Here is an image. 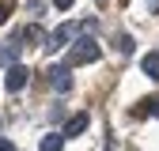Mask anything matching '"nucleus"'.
<instances>
[{
    "label": "nucleus",
    "instance_id": "1",
    "mask_svg": "<svg viewBox=\"0 0 159 151\" xmlns=\"http://www.w3.org/2000/svg\"><path fill=\"white\" fill-rule=\"evenodd\" d=\"M91 61H98V42L95 38H76L68 45V64L80 68V64H91Z\"/></svg>",
    "mask_w": 159,
    "mask_h": 151
},
{
    "label": "nucleus",
    "instance_id": "2",
    "mask_svg": "<svg viewBox=\"0 0 159 151\" xmlns=\"http://www.w3.org/2000/svg\"><path fill=\"white\" fill-rule=\"evenodd\" d=\"M95 23H91V19H84V23H65V27H57L53 34H49V45L46 49H65V45H72L76 42V34L80 30H91Z\"/></svg>",
    "mask_w": 159,
    "mask_h": 151
},
{
    "label": "nucleus",
    "instance_id": "3",
    "mask_svg": "<svg viewBox=\"0 0 159 151\" xmlns=\"http://www.w3.org/2000/svg\"><path fill=\"white\" fill-rule=\"evenodd\" d=\"M27 80H30V72H27L23 64H8V72H4V87H8L11 94H15V91H23Z\"/></svg>",
    "mask_w": 159,
    "mask_h": 151
},
{
    "label": "nucleus",
    "instance_id": "4",
    "mask_svg": "<svg viewBox=\"0 0 159 151\" xmlns=\"http://www.w3.org/2000/svg\"><path fill=\"white\" fill-rule=\"evenodd\" d=\"M68 68H72V64H57V68L49 72V83H53L57 91H72V76H68Z\"/></svg>",
    "mask_w": 159,
    "mask_h": 151
},
{
    "label": "nucleus",
    "instance_id": "5",
    "mask_svg": "<svg viewBox=\"0 0 159 151\" xmlns=\"http://www.w3.org/2000/svg\"><path fill=\"white\" fill-rule=\"evenodd\" d=\"M23 42H30V45H49V38H46V30L38 27V23H30V27L23 30Z\"/></svg>",
    "mask_w": 159,
    "mask_h": 151
},
{
    "label": "nucleus",
    "instance_id": "6",
    "mask_svg": "<svg viewBox=\"0 0 159 151\" xmlns=\"http://www.w3.org/2000/svg\"><path fill=\"white\" fill-rule=\"evenodd\" d=\"M65 132H49V136H42V144H38V151H61L65 147Z\"/></svg>",
    "mask_w": 159,
    "mask_h": 151
},
{
    "label": "nucleus",
    "instance_id": "7",
    "mask_svg": "<svg viewBox=\"0 0 159 151\" xmlns=\"http://www.w3.org/2000/svg\"><path fill=\"white\" fill-rule=\"evenodd\" d=\"M87 125H91V117H87V113H76V117L65 125V136H80V132H84Z\"/></svg>",
    "mask_w": 159,
    "mask_h": 151
},
{
    "label": "nucleus",
    "instance_id": "8",
    "mask_svg": "<svg viewBox=\"0 0 159 151\" xmlns=\"http://www.w3.org/2000/svg\"><path fill=\"white\" fill-rule=\"evenodd\" d=\"M19 49H23L19 42H8L4 49H0V64H15V61H19Z\"/></svg>",
    "mask_w": 159,
    "mask_h": 151
},
{
    "label": "nucleus",
    "instance_id": "9",
    "mask_svg": "<svg viewBox=\"0 0 159 151\" xmlns=\"http://www.w3.org/2000/svg\"><path fill=\"white\" fill-rule=\"evenodd\" d=\"M140 68H144V76H152V80H159V53H148L144 61H140Z\"/></svg>",
    "mask_w": 159,
    "mask_h": 151
},
{
    "label": "nucleus",
    "instance_id": "10",
    "mask_svg": "<svg viewBox=\"0 0 159 151\" xmlns=\"http://www.w3.org/2000/svg\"><path fill=\"white\" fill-rule=\"evenodd\" d=\"M117 53H121V57H129V53H133V38H129V34L117 38Z\"/></svg>",
    "mask_w": 159,
    "mask_h": 151
},
{
    "label": "nucleus",
    "instance_id": "11",
    "mask_svg": "<svg viewBox=\"0 0 159 151\" xmlns=\"http://www.w3.org/2000/svg\"><path fill=\"white\" fill-rule=\"evenodd\" d=\"M42 11H46V0H30V15L38 19V15H42Z\"/></svg>",
    "mask_w": 159,
    "mask_h": 151
},
{
    "label": "nucleus",
    "instance_id": "12",
    "mask_svg": "<svg viewBox=\"0 0 159 151\" xmlns=\"http://www.w3.org/2000/svg\"><path fill=\"white\" fill-rule=\"evenodd\" d=\"M8 15H11V4H8V0H0V23H8Z\"/></svg>",
    "mask_w": 159,
    "mask_h": 151
},
{
    "label": "nucleus",
    "instance_id": "13",
    "mask_svg": "<svg viewBox=\"0 0 159 151\" xmlns=\"http://www.w3.org/2000/svg\"><path fill=\"white\" fill-rule=\"evenodd\" d=\"M53 4H57V8H61V11H68V8L76 4V0H53Z\"/></svg>",
    "mask_w": 159,
    "mask_h": 151
},
{
    "label": "nucleus",
    "instance_id": "14",
    "mask_svg": "<svg viewBox=\"0 0 159 151\" xmlns=\"http://www.w3.org/2000/svg\"><path fill=\"white\" fill-rule=\"evenodd\" d=\"M0 151H15V144H11V140H4V136H0Z\"/></svg>",
    "mask_w": 159,
    "mask_h": 151
},
{
    "label": "nucleus",
    "instance_id": "15",
    "mask_svg": "<svg viewBox=\"0 0 159 151\" xmlns=\"http://www.w3.org/2000/svg\"><path fill=\"white\" fill-rule=\"evenodd\" d=\"M148 4H152V11H159V0H148Z\"/></svg>",
    "mask_w": 159,
    "mask_h": 151
},
{
    "label": "nucleus",
    "instance_id": "16",
    "mask_svg": "<svg viewBox=\"0 0 159 151\" xmlns=\"http://www.w3.org/2000/svg\"><path fill=\"white\" fill-rule=\"evenodd\" d=\"M155 117H159V110H155Z\"/></svg>",
    "mask_w": 159,
    "mask_h": 151
}]
</instances>
